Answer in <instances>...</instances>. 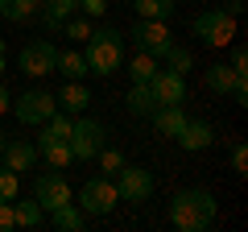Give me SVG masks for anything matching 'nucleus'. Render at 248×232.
<instances>
[{"label":"nucleus","instance_id":"obj_1","mask_svg":"<svg viewBox=\"0 0 248 232\" xmlns=\"http://www.w3.org/2000/svg\"><path fill=\"white\" fill-rule=\"evenodd\" d=\"M215 212H219V203H215V195L203 191V187L178 191V195L170 199V224H174L178 232H207L215 224Z\"/></svg>","mask_w":248,"mask_h":232},{"label":"nucleus","instance_id":"obj_2","mask_svg":"<svg viewBox=\"0 0 248 232\" xmlns=\"http://www.w3.org/2000/svg\"><path fill=\"white\" fill-rule=\"evenodd\" d=\"M83 63H87V75H99V79L116 75L124 66V33L112 25L91 29V37L83 42Z\"/></svg>","mask_w":248,"mask_h":232},{"label":"nucleus","instance_id":"obj_3","mask_svg":"<svg viewBox=\"0 0 248 232\" xmlns=\"http://www.w3.org/2000/svg\"><path fill=\"white\" fill-rule=\"evenodd\" d=\"M66 145H71V153H75V162H91L99 149L108 145V129L99 125L95 116H79L71 125V137H66Z\"/></svg>","mask_w":248,"mask_h":232},{"label":"nucleus","instance_id":"obj_4","mask_svg":"<svg viewBox=\"0 0 248 232\" xmlns=\"http://www.w3.org/2000/svg\"><path fill=\"white\" fill-rule=\"evenodd\" d=\"M195 37H203L211 50H223V46L236 42V17L228 9H207L195 17Z\"/></svg>","mask_w":248,"mask_h":232},{"label":"nucleus","instance_id":"obj_5","mask_svg":"<svg viewBox=\"0 0 248 232\" xmlns=\"http://www.w3.org/2000/svg\"><path fill=\"white\" fill-rule=\"evenodd\" d=\"M116 203H120V191H116V182L108 179V174H99V179H91L87 187L79 191V207H83V215H112L116 212Z\"/></svg>","mask_w":248,"mask_h":232},{"label":"nucleus","instance_id":"obj_6","mask_svg":"<svg viewBox=\"0 0 248 232\" xmlns=\"http://www.w3.org/2000/svg\"><path fill=\"white\" fill-rule=\"evenodd\" d=\"M13 116H17L21 125H46L54 112H58V104H54V91H42V87H33V91H21L17 99H13V108H9Z\"/></svg>","mask_w":248,"mask_h":232},{"label":"nucleus","instance_id":"obj_7","mask_svg":"<svg viewBox=\"0 0 248 232\" xmlns=\"http://www.w3.org/2000/svg\"><path fill=\"white\" fill-rule=\"evenodd\" d=\"M128 37H133V46L141 54H153V58H166V50L174 46V33H170V25L166 21H149V17H141L133 29H128Z\"/></svg>","mask_w":248,"mask_h":232},{"label":"nucleus","instance_id":"obj_8","mask_svg":"<svg viewBox=\"0 0 248 232\" xmlns=\"http://www.w3.org/2000/svg\"><path fill=\"white\" fill-rule=\"evenodd\" d=\"M17 63L25 75H33V79H42V75H54V63H58V50H54V42H46V37H33V42L21 46Z\"/></svg>","mask_w":248,"mask_h":232},{"label":"nucleus","instance_id":"obj_9","mask_svg":"<svg viewBox=\"0 0 248 232\" xmlns=\"http://www.w3.org/2000/svg\"><path fill=\"white\" fill-rule=\"evenodd\" d=\"M112 182H116V191H120L124 203H145V199L153 195V174L145 166H120Z\"/></svg>","mask_w":248,"mask_h":232},{"label":"nucleus","instance_id":"obj_10","mask_svg":"<svg viewBox=\"0 0 248 232\" xmlns=\"http://www.w3.org/2000/svg\"><path fill=\"white\" fill-rule=\"evenodd\" d=\"M33 199L42 203V212H54V207L71 203V182L62 174H54V170H46V174L33 179Z\"/></svg>","mask_w":248,"mask_h":232},{"label":"nucleus","instance_id":"obj_11","mask_svg":"<svg viewBox=\"0 0 248 232\" xmlns=\"http://www.w3.org/2000/svg\"><path fill=\"white\" fill-rule=\"evenodd\" d=\"M149 91H153V99L157 104H186V75H178V71H161L157 66V75L149 79Z\"/></svg>","mask_w":248,"mask_h":232},{"label":"nucleus","instance_id":"obj_12","mask_svg":"<svg viewBox=\"0 0 248 232\" xmlns=\"http://www.w3.org/2000/svg\"><path fill=\"white\" fill-rule=\"evenodd\" d=\"M33 145H37V158H46V162H50L54 170H66V166H71V162H75L71 145L62 141L58 133H50V129H42V133H37V141H33Z\"/></svg>","mask_w":248,"mask_h":232},{"label":"nucleus","instance_id":"obj_13","mask_svg":"<svg viewBox=\"0 0 248 232\" xmlns=\"http://www.w3.org/2000/svg\"><path fill=\"white\" fill-rule=\"evenodd\" d=\"M174 141L182 145L186 153H203V149H211V145H215V129L207 125V120H186L182 133H178Z\"/></svg>","mask_w":248,"mask_h":232},{"label":"nucleus","instance_id":"obj_14","mask_svg":"<svg viewBox=\"0 0 248 232\" xmlns=\"http://www.w3.org/2000/svg\"><path fill=\"white\" fill-rule=\"evenodd\" d=\"M0 162L9 170H33V162H37V145L33 141H25V137H13V141H4V153H0Z\"/></svg>","mask_w":248,"mask_h":232},{"label":"nucleus","instance_id":"obj_15","mask_svg":"<svg viewBox=\"0 0 248 232\" xmlns=\"http://www.w3.org/2000/svg\"><path fill=\"white\" fill-rule=\"evenodd\" d=\"M149 116H153V129H157L161 137H178V133H182V125L190 120V116L182 112V104H157Z\"/></svg>","mask_w":248,"mask_h":232},{"label":"nucleus","instance_id":"obj_16","mask_svg":"<svg viewBox=\"0 0 248 232\" xmlns=\"http://www.w3.org/2000/svg\"><path fill=\"white\" fill-rule=\"evenodd\" d=\"M236 75H240V71H232L228 63H211V66L203 71V83H207V91H215V96H232Z\"/></svg>","mask_w":248,"mask_h":232},{"label":"nucleus","instance_id":"obj_17","mask_svg":"<svg viewBox=\"0 0 248 232\" xmlns=\"http://www.w3.org/2000/svg\"><path fill=\"white\" fill-rule=\"evenodd\" d=\"M54 104H58L62 112H71V116H75V112H83V108L91 104V91L83 87L79 79H71V83H66V87L58 91V96H54Z\"/></svg>","mask_w":248,"mask_h":232},{"label":"nucleus","instance_id":"obj_18","mask_svg":"<svg viewBox=\"0 0 248 232\" xmlns=\"http://www.w3.org/2000/svg\"><path fill=\"white\" fill-rule=\"evenodd\" d=\"M50 224L62 228V232H83V228H87V215H83V207L71 199V203H62V207L50 212Z\"/></svg>","mask_w":248,"mask_h":232},{"label":"nucleus","instance_id":"obj_19","mask_svg":"<svg viewBox=\"0 0 248 232\" xmlns=\"http://www.w3.org/2000/svg\"><path fill=\"white\" fill-rule=\"evenodd\" d=\"M75 9H79V0H42V9H37V13H42L46 29H58Z\"/></svg>","mask_w":248,"mask_h":232},{"label":"nucleus","instance_id":"obj_20","mask_svg":"<svg viewBox=\"0 0 248 232\" xmlns=\"http://www.w3.org/2000/svg\"><path fill=\"white\" fill-rule=\"evenodd\" d=\"M37 9H42V0H0V17L4 21H29V17H37Z\"/></svg>","mask_w":248,"mask_h":232},{"label":"nucleus","instance_id":"obj_21","mask_svg":"<svg viewBox=\"0 0 248 232\" xmlns=\"http://www.w3.org/2000/svg\"><path fill=\"white\" fill-rule=\"evenodd\" d=\"M128 112L133 116H149L153 108H157V99H153V91H149V83H133V91H128Z\"/></svg>","mask_w":248,"mask_h":232},{"label":"nucleus","instance_id":"obj_22","mask_svg":"<svg viewBox=\"0 0 248 232\" xmlns=\"http://www.w3.org/2000/svg\"><path fill=\"white\" fill-rule=\"evenodd\" d=\"M42 220H46V212H42V203H37V199L13 203V224H17V228H37Z\"/></svg>","mask_w":248,"mask_h":232},{"label":"nucleus","instance_id":"obj_23","mask_svg":"<svg viewBox=\"0 0 248 232\" xmlns=\"http://www.w3.org/2000/svg\"><path fill=\"white\" fill-rule=\"evenodd\" d=\"M128 4H133L141 17H149V21H170L174 9H178L174 0H128Z\"/></svg>","mask_w":248,"mask_h":232},{"label":"nucleus","instance_id":"obj_24","mask_svg":"<svg viewBox=\"0 0 248 232\" xmlns=\"http://www.w3.org/2000/svg\"><path fill=\"white\" fill-rule=\"evenodd\" d=\"M54 71H62L66 79H83V75H87L83 50H58V63H54Z\"/></svg>","mask_w":248,"mask_h":232},{"label":"nucleus","instance_id":"obj_25","mask_svg":"<svg viewBox=\"0 0 248 232\" xmlns=\"http://www.w3.org/2000/svg\"><path fill=\"white\" fill-rule=\"evenodd\" d=\"M128 75H133V83H149L153 75H157V58H153V54H141V50H137V58L128 63Z\"/></svg>","mask_w":248,"mask_h":232},{"label":"nucleus","instance_id":"obj_26","mask_svg":"<svg viewBox=\"0 0 248 232\" xmlns=\"http://www.w3.org/2000/svg\"><path fill=\"white\" fill-rule=\"evenodd\" d=\"M166 63H170V71H178V75H186V71H190V66H195V54H190V50H186V46H170V50H166Z\"/></svg>","mask_w":248,"mask_h":232},{"label":"nucleus","instance_id":"obj_27","mask_svg":"<svg viewBox=\"0 0 248 232\" xmlns=\"http://www.w3.org/2000/svg\"><path fill=\"white\" fill-rule=\"evenodd\" d=\"M17 191H21V174L0 162V199H4V203H13V199H17Z\"/></svg>","mask_w":248,"mask_h":232},{"label":"nucleus","instance_id":"obj_28","mask_svg":"<svg viewBox=\"0 0 248 232\" xmlns=\"http://www.w3.org/2000/svg\"><path fill=\"white\" fill-rule=\"evenodd\" d=\"M95 158H99V170H104L108 179H116V170L124 166V153H120V149H108V145L95 153Z\"/></svg>","mask_w":248,"mask_h":232},{"label":"nucleus","instance_id":"obj_29","mask_svg":"<svg viewBox=\"0 0 248 232\" xmlns=\"http://www.w3.org/2000/svg\"><path fill=\"white\" fill-rule=\"evenodd\" d=\"M62 29H66V37H75V42H87V37H91V21L75 17V13H71L66 21H62Z\"/></svg>","mask_w":248,"mask_h":232},{"label":"nucleus","instance_id":"obj_30","mask_svg":"<svg viewBox=\"0 0 248 232\" xmlns=\"http://www.w3.org/2000/svg\"><path fill=\"white\" fill-rule=\"evenodd\" d=\"M232 71H240V75H248V46H240V42H232Z\"/></svg>","mask_w":248,"mask_h":232},{"label":"nucleus","instance_id":"obj_31","mask_svg":"<svg viewBox=\"0 0 248 232\" xmlns=\"http://www.w3.org/2000/svg\"><path fill=\"white\" fill-rule=\"evenodd\" d=\"M232 170H236V174H248V145L244 141L232 149Z\"/></svg>","mask_w":248,"mask_h":232},{"label":"nucleus","instance_id":"obj_32","mask_svg":"<svg viewBox=\"0 0 248 232\" xmlns=\"http://www.w3.org/2000/svg\"><path fill=\"white\" fill-rule=\"evenodd\" d=\"M79 9L87 13V17H104V13H108V0H79Z\"/></svg>","mask_w":248,"mask_h":232},{"label":"nucleus","instance_id":"obj_33","mask_svg":"<svg viewBox=\"0 0 248 232\" xmlns=\"http://www.w3.org/2000/svg\"><path fill=\"white\" fill-rule=\"evenodd\" d=\"M17 224H13V203H4L0 199V232H13Z\"/></svg>","mask_w":248,"mask_h":232},{"label":"nucleus","instance_id":"obj_34","mask_svg":"<svg viewBox=\"0 0 248 232\" xmlns=\"http://www.w3.org/2000/svg\"><path fill=\"white\" fill-rule=\"evenodd\" d=\"M9 108H13V96H9V87L0 83V112H9Z\"/></svg>","mask_w":248,"mask_h":232},{"label":"nucleus","instance_id":"obj_35","mask_svg":"<svg viewBox=\"0 0 248 232\" xmlns=\"http://www.w3.org/2000/svg\"><path fill=\"white\" fill-rule=\"evenodd\" d=\"M223 9H228L232 17H240V13H244V0H228V4H223Z\"/></svg>","mask_w":248,"mask_h":232},{"label":"nucleus","instance_id":"obj_36","mask_svg":"<svg viewBox=\"0 0 248 232\" xmlns=\"http://www.w3.org/2000/svg\"><path fill=\"white\" fill-rule=\"evenodd\" d=\"M4 58H9V50H4V42H0V75H4Z\"/></svg>","mask_w":248,"mask_h":232},{"label":"nucleus","instance_id":"obj_37","mask_svg":"<svg viewBox=\"0 0 248 232\" xmlns=\"http://www.w3.org/2000/svg\"><path fill=\"white\" fill-rule=\"evenodd\" d=\"M0 153H4V133H0Z\"/></svg>","mask_w":248,"mask_h":232}]
</instances>
